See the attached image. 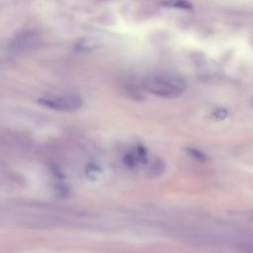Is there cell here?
Wrapping results in <instances>:
<instances>
[{
  "instance_id": "5b68a950",
  "label": "cell",
  "mask_w": 253,
  "mask_h": 253,
  "mask_svg": "<svg viewBox=\"0 0 253 253\" xmlns=\"http://www.w3.org/2000/svg\"><path fill=\"white\" fill-rule=\"evenodd\" d=\"M164 6L167 7H174L178 9H191L190 3H188L186 0H167L162 3Z\"/></svg>"
},
{
  "instance_id": "277c9868",
  "label": "cell",
  "mask_w": 253,
  "mask_h": 253,
  "mask_svg": "<svg viewBox=\"0 0 253 253\" xmlns=\"http://www.w3.org/2000/svg\"><path fill=\"white\" fill-rule=\"evenodd\" d=\"M100 43L98 42V40L93 38H85L81 39L77 42L75 47L79 50H86V49H92L96 46H98Z\"/></svg>"
},
{
  "instance_id": "6da1fadb",
  "label": "cell",
  "mask_w": 253,
  "mask_h": 253,
  "mask_svg": "<svg viewBox=\"0 0 253 253\" xmlns=\"http://www.w3.org/2000/svg\"><path fill=\"white\" fill-rule=\"evenodd\" d=\"M142 87L145 91L161 98H176L184 93L186 82L173 74H155L145 78Z\"/></svg>"
},
{
  "instance_id": "3957f363",
  "label": "cell",
  "mask_w": 253,
  "mask_h": 253,
  "mask_svg": "<svg viewBox=\"0 0 253 253\" xmlns=\"http://www.w3.org/2000/svg\"><path fill=\"white\" fill-rule=\"evenodd\" d=\"M42 37L38 31L27 30L19 33L11 42L10 48L16 53L33 51L41 45Z\"/></svg>"
},
{
  "instance_id": "7a4b0ae2",
  "label": "cell",
  "mask_w": 253,
  "mask_h": 253,
  "mask_svg": "<svg viewBox=\"0 0 253 253\" xmlns=\"http://www.w3.org/2000/svg\"><path fill=\"white\" fill-rule=\"evenodd\" d=\"M39 103L48 109L60 112H74L82 106L81 98L73 94L44 96L39 99Z\"/></svg>"
},
{
  "instance_id": "8992f818",
  "label": "cell",
  "mask_w": 253,
  "mask_h": 253,
  "mask_svg": "<svg viewBox=\"0 0 253 253\" xmlns=\"http://www.w3.org/2000/svg\"><path fill=\"white\" fill-rule=\"evenodd\" d=\"M189 153H190L191 155L195 156V158L198 159L199 161H205V160L207 159L206 155H205L203 152H201V151H199V150H197V149H189Z\"/></svg>"
}]
</instances>
